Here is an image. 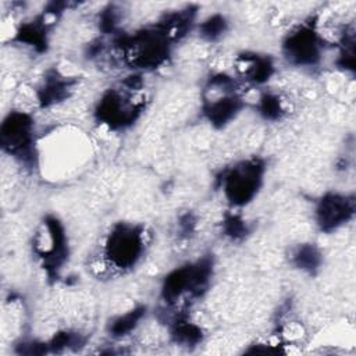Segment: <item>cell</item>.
I'll return each mask as SVG.
<instances>
[{
	"mask_svg": "<svg viewBox=\"0 0 356 356\" xmlns=\"http://www.w3.org/2000/svg\"><path fill=\"white\" fill-rule=\"evenodd\" d=\"M171 43V39L159 25L118 40V44L128 63H131V65L135 68L143 70L157 68L165 63L170 54Z\"/></svg>",
	"mask_w": 356,
	"mask_h": 356,
	"instance_id": "6da1fadb",
	"label": "cell"
},
{
	"mask_svg": "<svg viewBox=\"0 0 356 356\" xmlns=\"http://www.w3.org/2000/svg\"><path fill=\"white\" fill-rule=\"evenodd\" d=\"M145 248L146 234L140 225L118 222L106 238L104 257L113 268L127 271L139 263Z\"/></svg>",
	"mask_w": 356,
	"mask_h": 356,
	"instance_id": "7a4b0ae2",
	"label": "cell"
},
{
	"mask_svg": "<svg viewBox=\"0 0 356 356\" xmlns=\"http://www.w3.org/2000/svg\"><path fill=\"white\" fill-rule=\"evenodd\" d=\"M264 164L260 159H248L236 163L222 177V191L227 200L236 207L250 203L261 184Z\"/></svg>",
	"mask_w": 356,
	"mask_h": 356,
	"instance_id": "3957f363",
	"label": "cell"
},
{
	"mask_svg": "<svg viewBox=\"0 0 356 356\" xmlns=\"http://www.w3.org/2000/svg\"><path fill=\"white\" fill-rule=\"evenodd\" d=\"M1 150L19 163L28 164L35 157L33 121L24 111H10L0 125Z\"/></svg>",
	"mask_w": 356,
	"mask_h": 356,
	"instance_id": "277c9868",
	"label": "cell"
},
{
	"mask_svg": "<svg viewBox=\"0 0 356 356\" xmlns=\"http://www.w3.org/2000/svg\"><path fill=\"white\" fill-rule=\"evenodd\" d=\"M235 88L234 78L225 74L211 78L209 92L213 95L207 96L203 104V113L211 125L222 128L242 110L243 100Z\"/></svg>",
	"mask_w": 356,
	"mask_h": 356,
	"instance_id": "5b68a950",
	"label": "cell"
},
{
	"mask_svg": "<svg viewBox=\"0 0 356 356\" xmlns=\"http://www.w3.org/2000/svg\"><path fill=\"white\" fill-rule=\"evenodd\" d=\"M213 263L203 257L196 263H189L172 270L163 282L161 295L165 302H174L182 295H200L209 284Z\"/></svg>",
	"mask_w": 356,
	"mask_h": 356,
	"instance_id": "8992f818",
	"label": "cell"
},
{
	"mask_svg": "<svg viewBox=\"0 0 356 356\" xmlns=\"http://www.w3.org/2000/svg\"><path fill=\"white\" fill-rule=\"evenodd\" d=\"M128 88L110 89L106 92L95 110L97 120L111 129H121L131 125L142 111L143 103L134 100L128 93Z\"/></svg>",
	"mask_w": 356,
	"mask_h": 356,
	"instance_id": "52a82bcc",
	"label": "cell"
},
{
	"mask_svg": "<svg viewBox=\"0 0 356 356\" xmlns=\"http://www.w3.org/2000/svg\"><path fill=\"white\" fill-rule=\"evenodd\" d=\"M33 248L47 268H60L67 256V238L63 224L56 217L47 216L43 220Z\"/></svg>",
	"mask_w": 356,
	"mask_h": 356,
	"instance_id": "ba28073f",
	"label": "cell"
},
{
	"mask_svg": "<svg viewBox=\"0 0 356 356\" xmlns=\"http://www.w3.org/2000/svg\"><path fill=\"white\" fill-rule=\"evenodd\" d=\"M282 47L286 60L293 65H314L320 60L321 42L310 25H302L292 31L286 36Z\"/></svg>",
	"mask_w": 356,
	"mask_h": 356,
	"instance_id": "9c48e42d",
	"label": "cell"
},
{
	"mask_svg": "<svg viewBox=\"0 0 356 356\" xmlns=\"http://www.w3.org/2000/svg\"><path fill=\"white\" fill-rule=\"evenodd\" d=\"M353 200L343 195L327 193L316 207V221L321 231L330 232L345 224L353 214Z\"/></svg>",
	"mask_w": 356,
	"mask_h": 356,
	"instance_id": "30bf717a",
	"label": "cell"
},
{
	"mask_svg": "<svg viewBox=\"0 0 356 356\" xmlns=\"http://www.w3.org/2000/svg\"><path fill=\"white\" fill-rule=\"evenodd\" d=\"M236 68L241 75L253 83H264L274 72L273 60L267 56L243 53L236 60Z\"/></svg>",
	"mask_w": 356,
	"mask_h": 356,
	"instance_id": "8fae6325",
	"label": "cell"
},
{
	"mask_svg": "<svg viewBox=\"0 0 356 356\" xmlns=\"http://www.w3.org/2000/svg\"><path fill=\"white\" fill-rule=\"evenodd\" d=\"M46 32H47V22L43 15L36 21L22 24L15 32V40H18L19 43L32 46L38 50H43L47 43Z\"/></svg>",
	"mask_w": 356,
	"mask_h": 356,
	"instance_id": "7c38bea8",
	"label": "cell"
},
{
	"mask_svg": "<svg viewBox=\"0 0 356 356\" xmlns=\"http://www.w3.org/2000/svg\"><path fill=\"white\" fill-rule=\"evenodd\" d=\"M70 88H71V83L68 81H65L64 76H61V75L49 76V78H46L43 86L39 89V93H38L39 103L43 107L54 104V103L63 100L68 95Z\"/></svg>",
	"mask_w": 356,
	"mask_h": 356,
	"instance_id": "4fadbf2b",
	"label": "cell"
},
{
	"mask_svg": "<svg viewBox=\"0 0 356 356\" xmlns=\"http://www.w3.org/2000/svg\"><path fill=\"white\" fill-rule=\"evenodd\" d=\"M292 264L309 274H313L321 264V253L313 243H302L292 253Z\"/></svg>",
	"mask_w": 356,
	"mask_h": 356,
	"instance_id": "5bb4252c",
	"label": "cell"
},
{
	"mask_svg": "<svg viewBox=\"0 0 356 356\" xmlns=\"http://www.w3.org/2000/svg\"><path fill=\"white\" fill-rule=\"evenodd\" d=\"M228 29V21L221 14H213L199 25V35L207 42H216L224 36Z\"/></svg>",
	"mask_w": 356,
	"mask_h": 356,
	"instance_id": "9a60e30c",
	"label": "cell"
},
{
	"mask_svg": "<svg viewBox=\"0 0 356 356\" xmlns=\"http://www.w3.org/2000/svg\"><path fill=\"white\" fill-rule=\"evenodd\" d=\"M145 314V307H135L113 320L110 324V332L114 337H122L131 332Z\"/></svg>",
	"mask_w": 356,
	"mask_h": 356,
	"instance_id": "2e32d148",
	"label": "cell"
},
{
	"mask_svg": "<svg viewBox=\"0 0 356 356\" xmlns=\"http://www.w3.org/2000/svg\"><path fill=\"white\" fill-rule=\"evenodd\" d=\"M257 110L260 115L268 121H277L285 114V107L282 104V100L275 93H268V92L263 93L259 97Z\"/></svg>",
	"mask_w": 356,
	"mask_h": 356,
	"instance_id": "e0dca14e",
	"label": "cell"
},
{
	"mask_svg": "<svg viewBox=\"0 0 356 356\" xmlns=\"http://www.w3.org/2000/svg\"><path fill=\"white\" fill-rule=\"evenodd\" d=\"M172 337L178 343L195 345L202 338V331L199 327L188 321H177L172 330Z\"/></svg>",
	"mask_w": 356,
	"mask_h": 356,
	"instance_id": "ac0fdd59",
	"label": "cell"
},
{
	"mask_svg": "<svg viewBox=\"0 0 356 356\" xmlns=\"http://www.w3.org/2000/svg\"><path fill=\"white\" fill-rule=\"evenodd\" d=\"M224 232L231 239H241L248 234V227L239 216L229 214L224 220Z\"/></svg>",
	"mask_w": 356,
	"mask_h": 356,
	"instance_id": "d6986e66",
	"label": "cell"
}]
</instances>
